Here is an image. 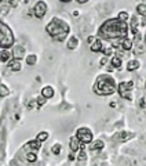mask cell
Listing matches in <instances>:
<instances>
[{
    "label": "cell",
    "instance_id": "cell-30",
    "mask_svg": "<svg viewBox=\"0 0 146 166\" xmlns=\"http://www.w3.org/2000/svg\"><path fill=\"white\" fill-rule=\"evenodd\" d=\"M86 159V152L83 151V148H81V152L79 154V161H84Z\"/></svg>",
    "mask_w": 146,
    "mask_h": 166
},
{
    "label": "cell",
    "instance_id": "cell-12",
    "mask_svg": "<svg viewBox=\"0 0 146 166\" xmlns=\"http://www.w3.org/2000/svg\"><path fill=\"white\" fill-rule=\"evenodd\" d=\"M128 137H132V134H128V133H126V132H121V133L116 134L115 137H113V140H118V141H124V140H128Z\"/></svg>",
    "mask_w": 146,
    "mask_h": 166
},
{
    "label": "cell",
    "instance_id": "cell-35",
    "mask_svg": "<svg viewBox=\"0 0 146 166\" xmlns=\"http://www.w3.org/2000/svg\"><path fill=\"white\" fill-rule=\"evenodd\" d=\"M62 3H69V1H72V0H61Z\"/></svg>",
    "mask_w": 146,
    "mask_h": 166
},
{
    "label": "cell",
    "instance_id": "cell-24",
    "mask_svg": "<svg viewBox=\"0 0 146 166\" xmlns=\"http://www.w3.org/2000/svg\"><path fill=\"white\" fill-rule=\"evenodd\" d=\"M137 11H138L141 15L146 17V4H139L138 7H137Z\"/></svg>",
    "mask_w": 146,
    "mask_h": 166
},
{
    "label": "cell",
    "instance_id": "cell-3",
    "mask_svg": "<svg viewBox=\"0 0 146 166\" xmlns=\"http://www.w3.org/2000/svg\"><path fill=\"white\" fill-rule=\"evenodd\" d=\"M116 90V82L110 75H101L97 79L94 86V91L99 96H110Z\"/></svg>",
    "mask_w": 146,
    "mask_h": 166
},
{
    "label": "cell",
    "instance_id": "cell-8",
    "mask_svg": "<svg viewBox=\"0 0 146 166\" xmlns=\"http://www.w3.org/2000/svg\"><path fill=\"white\" fill-rule=\"evenodd\" d=\"M69 147H70L72 150V155H69V159H73V154H76L77 151L80 150V141L77 140V137H70V141H69Z\"/></svg>",
    "mask_w": 146,
    "mask_h": 166
},
{
    "label": "cell",
    "instance_id": "cell-13",
    "mask_svg": "<svg viewBox=\"0 0 146 166\" xmlns=\"http://www.w3.org/2000/svg\"><path fill=\"white\" fill-rule=\"evenodd\" d=\"M102 42L99 40V39H95V42L91 45V50L92 51H102Z\"/></svg>",
    "mask_w": 146,
    "mask_h": 166
},
{
    "label": "cell",
    "instance_id": "cell-21",
    "mask_svg": "<svg viewBox=\"0 0 146 166\" xmlns=\"http://www.w3.org/2000/svg\"><path fill=\"white\" fill-rule=\"evenodd\" d=\"M8 68L11 69V71H20V69H21V64H20V61H17V60L11 61V62L8 64Z\"/></svg>",
    "mask_w": 146,
    "mask_h": 166
},
{
    "label": "cell",
    "instance_id": "cell-28",
    "mask_svg": "<svg viewBox=\"0 0 146 166\" xmlns=\"http://www.w3.org/2000/svg\"><path fill=\"white\" fill-rule=\"evenodd\" d=\"M26 159H28L29 162H35L36 159H37V156H36V154H33V152H29V154L26 155Z\"/></svg>",
    "mask_w": 146,
    "mask_h": 166
},
{
    "label": "cell",
    "instance_id": "cell-9",
    "mask_svg": "<svg viewBox=\"0 0 146 166\" xmlns=\"http://www.w3.org/2000/svg\"><path fill=\"white\" fill-rule=\"evenodd\" d=\"M24 56H25V49L21 47V46H17L15 49H14V51H12V57L18 61V60H21V58H24Z\"/></svg>",
    "mask_w": 146,
    "mask_h": 166
},
{
    "label": "cell",
    "instance_id": "cell-2",
    "mask_svg": "<svg viewBox=\"0 0 146 166\" xmlns=\"http://www.w3.org/2000/svg\"><path fill=\"white\" fill-rule=\"evenodd\" d=\"M46 31H47L48 35H50L54 40L62 42L63 39H66L68 33H69V25H68L63 20H59V18L55 17V18L51 20L50 24H47Z\"/></svg>",
    "mask_w": 146,
    "mask_h": 166
},
{
    "label": "cell",
    "instance_id": "cell-36",
    "mask_svg": "<svg viewBox=\"0 0 146 166\" xmlns=\"http://www.w3.org/2000/svg\"><path fill=\"white\" fill-rule=\"evenodd\" d=\"M1 1H4V0H0V3H1Z\"/></svg>",
    "mask_w": 146,
    "mask_h": 166
},
{
    "label": "cell",
    "instance_id": "cell-10",
    "mask_svg": "<svg viewBox=\"0 0 146 166\" xmlns=\"http://www.w3.org/2000/svg\"><path fill=\"white\" fill-rule=\"evenodd\" d=\"M41 96H43L44 98H51L52 96H54V89H52L51 86H46V87H43V90H41Z\"/></svg>",
    "mask_w": 146,
    "mask_h": 166
},
{
    "label": "cell",
    "instance_id": "cell-32",
    "mask_svg": "<svg viewBox=\"0 0 146 166\" xmlns=\"http://www.w3.org/2000/svg\"><path fill=\"white\" fill-rule=\"evenodd\" d=\"M106 64V57H103L102 60H101V65H105Z\"/></svg>",
    "mask_w": 146,
    "mask_h": 166
},
{
    "label": "cell",
    "instance_id": "cell-33",
    "mask_svg": "<svg viewBox=\"0 0 146 166\" xmlns=\"http://www.w3.org/2000/svg\"><path fill=\"white\" fill-rule=\"evenodd\" d=\"M10 4H11V6H14V7H15V6H17V0H10Z\"/></svg>",
    "mask_w": 146,
    "mask_h": 166
},
{
    "label": "cell",
    "instance_id": "cell-25",
    "mask_svg": "<svg viewBox=\"0 0 146 166\" xmlns=\"http://www.w3.org/2000/svg\"><path fill=\"white\" fill-rule=\"evenodd\" d=\"M117 20H118V21H121V22H127V20H128V14H127L126 11H121L120 14H118Z\"/></svg>",
    "mask_w": 146,
    "mask_h": 166
},
{
    "label": "cell",
    "instance_id": "cell-6",
    "mask_svg": "<svg viewBox=\"0 0 146 166\" xmlns=\"http://www.w3.org/2000/svg\"><path fill=\"white\" fill-rule=\"evenodd\" d=\"M134 89V82L128 80V82H121L118 85V93L123 98H127V100H131V90Z\"/></svg>",
    "mask_w": 146,
    "mask_h": 166
},
{
    "label": "cell",
    "instance_id": "cell-22",
    "mask_svg": "<svg viewBox=\"0 0 146 166\" xmlns=\"http://www.w3.org/2000/svg\"><path fill=\"white\" fill-rule=\"evenodd\" d=\"M47 138H48V133H47V132H41V133L37 134V138H36V140H39V141L41 143V141H46Z\"/></svg>",
    "mask_w": 146,
    "mask_h": 166
},
{
    "label": "cell",
    "instance_id": "cell-1",
    "mask_svg": "<svg viewBox=\"0 0 146 166\" xmlns=\"http://www.w3.org/2000/svg\"><path fill=\"white\" fill-rule=\"evenodd\" d=\"M128 33V25L127 22H121L117 18L105 21L99 28V36L106 40H117V39H126Z\"/></svg>",
    "mask_w": 146,
    "mask_h": 166
},
{
    "label": "cell",
    "instance_id": "cell-19",
    "mask_svg": "<svg viewBox=\"0 0 146 166\" xmlns=\"http://www.w3.org/2000/svg\"><path fill=\"white\" fill-rule=\"evenodd\" d=\"M121 47H123V50H131V47H132V42L130 40V39H123L121 40Z\"/></svg>",
    "mask_w": 146,
    "mask_h": 166
},
{
    "label": "cell",
    "instance_id": "cell-27",
    "mask_svg": "<svg viewBox=\"0 0 146 166\" xmlns=\"http://www.w3.org/2000/svg\"><path fill=\"white\" fill-rule=\"evenodd\" d=\"M0 96L4 97V96H8V89L4 85H0Z\"/></svg>",
    "mask_w": 146,
    "mask_h": 166
},
{
    "label": "cell",
    "instance_id": "cell-23",
    "mask_svg": "<svg viewBox=\"0 0 146 166\" xmlns=\"http://www.w3.org/2000/svg\"><path fill=\"white\" fill-rule=\"evenodd\" d=\"M36 61H37V57L35 56V54H32V56H28L26 57V62H28L29 65H35Z\"/></svg>",
    "mask_w": 146,
    "mask_h": 166
},
{
    "label": "cell",
    "instance_id": "cell-5",
    "mask_svg": "<svg viewBox=\"0 0 146 166\" xmlns=\"http://www.w3.org/2000/svg\"><path fill=\"white\" fill-rule=\"evenodd\" d=\"M76 137L81 144H88L92 141V132L88 127H80L76 132Z\"/></svg>",
    "mask_w": 146,
    "mask_h": 166
},
{
    "label": "cell",
    "instance_id": "cell-4",
    "mask_svg": "<svg viewBox=\"0 0 146 166\" xmlns=\"http://www.w3.org/2000/svg\"><path fill=\"white\" fill-rule=\"evenodd\" d=\"M12 45H14V35L11 29L4 22H0V47L3 50H7Z\"/></svg>",
    "mask_w": 146,
    "mask_h": 166
},
{
    "label": "cell",
    "instance_id": "cell-15",
    "mask_svg": "<svg viewBox=\"0 0 146 166\" xmlns=\"http://www.w3.org/2000/svg\"><path fill=\"white\" fill-rule=\"evenodd\" d=\"M77 43H79V39L76 36H72L70 39H69V42H68V49L75 50L76 47H77Z\"/></svg>",
    "mask_w": 146,
    "mask_h": 166
},
{
    "label": "cell",
    "instance_id": "cell-11",
    "mask_svg": "<svg viewBox=\"0 0 146 166\" xmlns=\"http://www.w3.org/2000/svg\"><path fill=\"white\" fill-rule=\"evenodd\" d=\"M110 62H112V68H116V69H120L121 68V65H123V61H121V58H120L118 56L112 57Z\"/></svg>",
    "mask_w": 146,
    "mask_h": 166
},
{
    "label": "cell",
    "instance_id": "cell-7",
    "mask_svg": "<svg viewBox=\"0 0 146 166\" xmlns=\"http://www.w3.org/2000/svg\"><path fill=\"white\" fill-rule=\"evenodd\" d=\"M46 12H47V4L44 3L43 0L37 1V3L35 4V7H33V14H35V17L43 18V17L46 15Z\"/></svg>",
    "mask_w": 146,
    "mask_h": 166
},
{
    "label": "cell",
    "instance_id": "cell-16",
    "mask_svg": "<svg viewBox=\"0 0 146 166\" xmlns=\"http://www.w3.org/2000/svg\"><path fill=\"white\" fill-rule=\"evenodd\" d=\"M139 68V61L137 60H131L128 64H127V71H135V69Z\"/></svg>",
    "mask_w": 146,
    "mask_h": 166
},
{
    "label": "cell",
    "instance_id": "cell-34",
    "mask_svg": "<svg viewBox=\"0 0 146 166\" xmlns=\"http://www.w3.org/2000/svg\"><path fill=\"white\" fill-rule=\"evenodd\" d=\"M77 1H79V3H87L88 0H77Z\"/></svg>",
    "mask_w": 146,
    "mask_h": 166
},
{
    "label": "cell",
    "instance_id": "cell-31",
    "mask_svg": "<svg viewBox=\"0 0 146 166\" xmlns=\"http://www.w3.org/2000/svg\"><path fill=\"white\" fill-rule=\"evenodd\" d=\"M87 42H88V43H90V45H92V43H94V42H95V37H94V36H88Z\"/></svg>",
    "mask_w": 146,
    "mask_h": 166
},
{
    "label": "cell",
    "instance_id": "cell-14",
    "mask_svg": "<svg viewBox=\"0 0 146 166\" xmlns=\"http://www.w3.org/2000/svg\"><path fill=\"white\" fill-rule=\"evenodd\" d=\"M103 147H105L103 141L97 140V141H94L92 144H91V150H92V151H99V150H103Z\"/></svg>",
    "mask_w": 146,
    "mask_h": 166
},
{
    "label": "cell",
    "instance_id": "cell-17",
    "mask_svg": "<svg viewBox=\"0 0 146 166\" xmlns=\"http://www.w3.org/2000/svg\"><path fill=\"white\" fill-rule=\"evenodd\" d=\"M138 18L137 17H132L131 18V31H132V33H138Z\"/></svg>",
    "mask_w": 146,
    "mask_h": 166
},
{
    "label": "cell",
    "instance_id": "cell-29",
    "mask_svg": "<svg viewBox=\"0 0 146 166\" xmlns=\"http://www.w3.org/2000/svg\"><path fill=\"white\" fill-rule=\"evenodd\" d=\"M102 51L105 53V56H110L113 53V49L112 47H106V49H102Z\"/></svg>",
    "mask_w": 146,
    "mask_h": 166
},
{
    "label": "cell",
    "instance_id": "cell-26",
    "mask_svg": "<svg viewBox=\"0 0 146 166\" xmlns=\"http://www.w3.org/2000/svg\"><path fill=\"white\" fill-rule=\"evenodd\" d=\"M61 144H55V146H52V148H51V151H52V154L54 155H58L59 152H61Z\"/></svg>",
    "mask_w": 146,
    "mask_h": 166
},
{
    "label": "cell",
    "instance_id": "cell-18",
    "mask_svg": "<svg viewBox=\"0 0 146 166\" xmlns=\"http://www.w3.org/2000/svg\"><path fill=\"white\" fill-rule=\"evenodd\" d=\"M10 58H11V53H10L8 50H3V51L0 53V61L7 62V61H10Z\"/></svg>",
    "mask_w": 146,
    "mask_h": 166
},
{
    "label": "cell",
    "instance_id": "cell-20",
    "mask_svg": "<svg viewBox=\"0 0 146 166\" xmlns=\"http://www.w3.org/2000/svg\"><path fill=\"white\" fill-rule=\"evenodd\" d=\"M40 146H41V143H40L39 140H33V141H29L28 144H26V147H28V148H32V150H39Z\"/></svg>",
    "mask_w": 146,
    "mask_h": 166
}]
</instances>
